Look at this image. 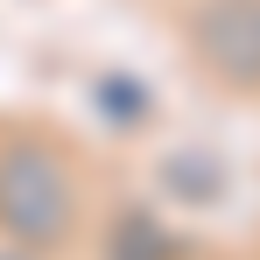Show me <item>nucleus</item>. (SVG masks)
<instances>
[{"mask_svg": "<svg viewBox=\"0 0 260 260\" xmlns=\"http://www.w3.org/2000/svg\"><path fill=\"white\" fill-rule=\"evenodd\" d=\"M85 232H91V190L71 141L43 127H7L0 134V239L36 246V253H71Z\"/></svg>", "mask_w": 260, "mask_h": 260, "instance_id": "f257e3e1", "label": "nucleus"}, {"mask_svg": "<svg viewBox=\"0 0 260 260\" xmlns=\"http://www.w3.org/2000/svg\"><path fill=\"white\" fill-rule=\"evenodd\" d=\"M176 43L218 99L260 106V0H183Z\"/></svg>", "mask_w": 260, "mask_h": 260, "instance_id": "f03ea898", "label": "nucleus"}, {"mask_svg": "<svg viewBox=\"0 0 260 260\" xmlns=\"http://www.w3.org/2000/svg\"><path fill=\"white\" fill-rule=\"evenodd\" d=\"M99 260H197V239H190L162 204L134 197V204H113V211H106V225H99Z\"/></svg>", "mask_w": 260, "mask_h": 260, "instance_id": "7ed1b4c3", "label": "nucleus"}, {"mask_svg": "<svg viewBox=\"0 0 260 260\" xmlns=\"http://www.w3.org/2000/svg\"><path fill=\"white\" fill-rule=\"evenodd\" d=\"M155 190H162V204H183V211H218L232 197V162L204 141L162 148L155 155Z\"/></svg>", "mask_w": 260, "mask_h": 260, "instance_id": "20e7f679", "label": "nucleus"}, {"mask_svg": "<svg viewBox=\"0 0 260 260\" xmlns=\"http://www.w3.org/2000/svg\"><path fill=\"white\" fill-rule=\"evenodd\" d=\"M91 113H99V127L120 134V141H141V134H155V120H162V99H155V85L134 71V63H106V71H91Z\"/></svg>", "mask_w": 260, "mask_h": 260, "instance_id": "39448f33", "label": "nucleus"}, {"mask_svg": "<svg viewBox=\"0 0 260 260\" xmlns=\"http://www.w3.org/2000/svg\"><path fill=\"white\" fill-rule=\"evenodd\" d=\"M0 260H63V253H36V246H7L0 239Z\"/></svg>", "mask_w": 260, "mask_h": 260, "instance_id": "423d86ee", "label": "nucleus"}]
</instances>
